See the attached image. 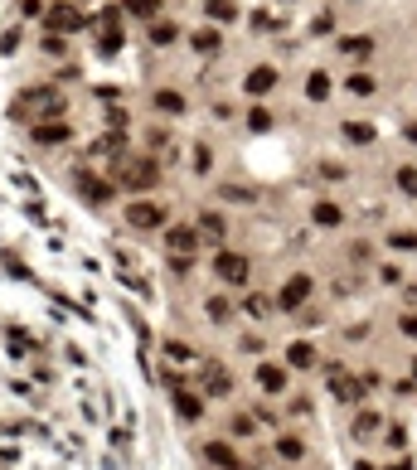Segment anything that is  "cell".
<instances>
[{"label":"cell","instance_id":"cell-1","mask_svg":"<svg viewBox=\"0 0 417 470\" xmlns=\"http://www.w3.org/2000/svg\"><path fill=\"white\" fill-rule=\"evenodd\" d=\"M213 272H218L228 286H243V282H248V257H238V252H218V257H213Z\"/></svg>","mask_w":417,"mask_h":470},{"label":"cell","instance_id":"cell-2","mask_svg":"<svg viewBox=\"0 0 417 470\" xmlns=\"http://www.w3.org/2000/svg\"><path fill=\"white\" fill-rule=\"evenodd\" d=\"M126 223H131V228H160V223H165V209L151 204V199H141V204L126 209Z\"/></svg>","mask_w":417,"mask_h":470},{"label":"cell","instance_id":"cell-3","mask_svg":"<svg viewBox=\"0 0 417 470\" xmlns=\"http://www.w3.org/2000/svg\"><path fill=\"white\" fill-rule=\"evenodd\" d=\"M306 296H311V277H306V272H296L291 282L282 286V296H277V301H282V310H296Z\"/></svg>","mask_w":417,"mask_h":470},{"label":"cell","instance_id":"cell-4","mask_svg":"<svg viewBox=\"0 0 417 470\" xmlns=\"http://www.w3.org/2000/svg\"><path fill=\"white\" fill-rule=\"evenodd\" d=\"M78 24H83V15H78L73 5L59 0V5L49 10V34H68V29H78Z\"/></svg>","mask_w":417,"mask_h":470},{"label":"cell","instance_id":"cell-5","mask_svg":"<svg viewBox=\"0 0 417 470\" xmlns=\"http://www.w3.org/2000/svg\"><path fill=\"white\" fill-rule=\"evenodd\" d=\"M243 88H248V93H272V88H277V68H267V63L252 68V73L243 78Z\"/></svg>","mask_w":417,"mask_h":470},{"label":"cell","instance_id":"cell-6","mask_svg":"<svg viewBox=\"0 0 417 470\" xmlns=\"http://www.w3.org/2000/svg\"><path fill=\"white\" fill-rule=\"evenodd\" d=\"M204 393H208V397H228V393H233V378L213 364V369H204Z\"/></svg>","mask_w":417,"mask_h":470},{"label":"cell","instance_id":"cell-7","mask_svg":"<svg viewBox=\"0 0 417 470\" xmlns=\"http://www.w3.org/2000/svg\"><path fill=\"white\" fill-rule=\"evenodd\" d=\"M165 243H170L175 252H185V257H190V252L199 248V238H195V228H170V233H165Z\"/></svg>","mask_w":417,"mask_h":470},{"label":"cell","instance_id":"cell-8","mask_svg":"<svg viewBox=\"0 0 417 470\" xmlns=\"http://www.w3.org/2000/svg\"><path fill=\"white\" fill-rule=\"evenodd\" d=\"M190 44H195V49H199V54H218V49H223V34H218V29H195V39H190Z\"/></svg>","mask_w":417,"mask_h":470},{"label":"cell","instance_id":"cell-9","mask_svg":"<svg viewBox=\"0 0 417 470\" xmlns=\"http://www.w3.org/2000/svg\"><path fill=\"white\" fill-rule=\"evenodd\" d=\"M78 189H83V199H88V204H107V199H112V189H107L103 180H88V175L78 180Z\"/></svg>","mask_w":417,"mask_h":470},{"label":"cell","instance_id":"cell-10","mask_svg":"<svg viewBox=\"0 0 417 470\" xmlns=\"http://www.w3.org/2000/svg\"><path fill=\"white\" fill-rule=\"evenodd\" d=\"M156 112H170V116H180V112H185V97L170 93V88H160V93H156Z\"/></svg>","mask_w":417,"mask_h":470},{"label":"cell","instance_id":"cell-11","mask_svg":"<svg viewBox=\"0 0 417 470\" xmlns=\"http://www.w3.org/2000/svg\"><path fill=\"white\" fill-rule=\"evenodd\" d=\"M257 383H262V393H287V369H262Z\"/></svg>","mask_w":417,"mask_h":470},{"label":"cell","instance_id":"cell-12","mask_svg":"<svg viewBox=\"0 0 417 470\" xmlns=\"http://www.w3.org/2000/svg\"><path fill=\"white\" fill-rule=\"evenodd\" d=\"M344 136H349L354 146H369V141H374V126H369V121H344Z\"/></svg>","mask_w":417,"mask_h":470},{"label":"cell","instance_id":"cell-13","mask_svg":"<svg viewBox=\"0 0 417 470\" xmlns=\"http://www.w3.org/2000/svg\"><path fill=\"white\" fill-rule=\"evenodd\" d=\"M175 39H180V24H175V20H170V24H156V29H151V44H160V49H165V44H175Z\"/></svg>","mask_w":417,"mask_h":470},{"label":"cell","instance_id":"cell-14","mask_svg":"<svg viewBox=\"0 0 417 470\" xmlns=\"http://www.w3.org/2000/svg\"><path fill=\"white\" fill-rule=\"evenodd\" d=\"M170 393H175V407H180L185 417H199V397H195V393H185V388H170Z\"/></svg>","mask_w":417,"mask_h":470},{"label":"cell","instance_id":"cell-15","mask_svg":"<svg viewBox=\"0 0 417 470\" xmlns=\"http://www.w3.org/2000/svg\"><path fill=\"white\" fill-rule=\"evenodd\" d=\"M34 141H44V146H49V141H68V126H63V121H54V126H39V131H34Z\"/></svg>","mask_w":417,"mask_h":470},{"label":"cell","instance_id":"cell-16","mask_svg":"<svg viewBox=\"0 0 417 470\" xmlns=\"http://www.w3.org/2000/svg\"><path fill=\"white\" fill-rule=\"evenodd\" d=\"M126 10L141 15V20H156V15H160V0H126Z\"/></svg>","mask_w":417,"mask_h":470},{"label":"cell","instance_id":"cell-17","mask_svg":"<svg viewBox=\"0 0 417 470\" xmlns=\"http://www.w3.org/2000/svg\"><path fill=\"white\" fill-rule=\"evenodd\" d=\"M199 233L218 243V238H223V218H218V213H204V218H199Z\"/></svg>","mask_w":417,"mask_h":470},{"label":"cell","instance_id":"cell-18","mask_svg":"<svg viewBox=\"0 0 417 470\" xmlns=\"http://www.w3.org/2000/svg\"><path fill=\"white\" fill-rule=\"evenodd\" d=\"M291 364H296V369H311V364H315V354H311V344H306V340H301V344H291Z\"/></svg>","mask_w":417,"mask_h":470},{"label":"cell","instance_id":"cell-19","mask_svg":"<svg viewBox=\"0 0 417 470\" xmlns=\"http://www.w3.org/2000/svg\"><path fill=\"white\" fill-rule=\"evenodd\" d=\"M204 10L213 15V20H233L238 10H233V0H204Z\"/></svg>","mask_w":417,"mask_h":470},{"label":"cell","instance_id":"cell-20","mask_svg":"<svg viewBox=\"0 0 417 470\" xmlns=\"http://www.w3.org/2000/svg\"><path fill=\"white\" fill-rule=\"evenodd\" d=\"M315 223L335 228V223H340V209H335V204H315Z\"/></svg>","mask_w":417,"mask_h":470},{"label":"cell","instance_id":"cell-21","mask_svg":"<svg viewBox=\"0 0 417 470\" xmlns=\"http://www.w3.org/2000/svg\"><path fill=\"white\" fill-rule=\"evenodd\" d=\"M306 93H311L315 102H320V97H330V78H325V73H311V83H306Z\"/></svg>","mask_w":417,"mask_h":470},{"label":"cell","instance_id":"cell-22","mask_svg":"<svg viewBox=\"0 0 417 470\" xmlns=\"http://www.w3.org/2000/svg\"><path fill=\"white\" fill-rule=\"evenodd\" d=\"M349 93L369 97V93H374V78H369V73H354V78H349Z\"/></svg>","mask_w":417,"mask_h":470},{"label":"cell","instance_id":"cell-23","mask_svg":"<svg viewBox=\"0 0 417 470\" xmlns=\"http://www.w3.org/2000/svg\"><path fill=\"white\" fill-rule=\"evenodd\" d=\"M248 126H252V131H267V126H272V112H267V107H252V121H248Z\"/></svg>","mask_w":417,"mask_h":470},{"label":"cell","instance_id":"cell-24","mask_svg":"<svg viewBox=\"0 0 417 470\" xmlns=\"http://www.w3.org/2000/svg\"><path fill=\"white\" fill-rule=\"evenodd\" d=\"M277 451H282L287 461H296V456H301V441H296V437H282V441H277Z\"/></svg>","mask_w":417,"mask_h":470},{"label":"cell","instance_id":"cell-25","mask_svg":"<svg viewBox=\"0 0 417 470\" xmlns=\"http://www.w3.org/2000/svg\"><path fill=\"white\" fill-rule=\"evenodd\" d=\"M369 49H374V44H369L364 34H354V39H344V54H369Z\"/></svg>","mask_w":417,"mask_h":470},{"label":"cell","instance_id":"cell-26","mask_svg":"<svg viewBox=\"0 0 417 470\" xmlns=\"http://www.w3.org/2000/svg\"><path fill=\"white\" fill-rule=\"evenodd\" d=\"M398 189H408V194H417V170L408 165V170H398Z\"/></svg>","mask_w":417,"mask_h":470},{"label":"cell","instance_id":"cell-27","mask_svg":"<svg viewBox=\"0 0 417 470\" xmlns=\"http://www.w3.org/2000/svg\"><path fill=\"white\" fill-rule=\"evenodd\" d=\"M243 310H248V315H257V320H262V315H267V301H262V296H252V301H248V305H243Z\"/></svg>","mask_w":417,"mask_h":470},{"label":"cell","instance_id":"cell-28","mask_svg":"<svg viewBox=\"0 0 417 470\" xmlns=\"http://www.w3.org/2000/svg\"><path fill=\"white\" fill-rule=\"evenodd\" d=\"M208 315H213V320H228V301H208Z\"/></svg>","mask_w":417,"mask_h":470},{"label":"cell","instance_id":"cell-29","mask_svg":"<svg viewBox=\"0 0 417 470\" xmlns=\"http://www.w3.org/2000/svg\"><path fill=\"white\" fill-rule=\"evenodd\" d=\"M403 330H408V335H417V315H403Z\"/></svg>","mask_w":417,"mask_h":470},{"label":"cell","instance_id":"cell-30","mask_svg":"<svg viewBox=\"0 0 417 470\" xmlns=\"http://www.w3.org/2000/svg\"><path fill=\"white\" fill-rule=\"evenodd\" d=\"M403 136H408V141H417V121H413V126H408V131H403Z\"/></svg>","mask_w":417,"mask_h":470},{"label":"cell","instance_id":"cell-31","mask_svg":"<svg viewBox=\"0 0 417 470\" xmlns=\"http://www.w3.org/2000/svg\"><path fill=\"white\" fill-rule=\"evenodd\" d=\"M282 5H291V0H282Z\"/></svg>","mask_w":417,"mask_h":470}]
</instances>
